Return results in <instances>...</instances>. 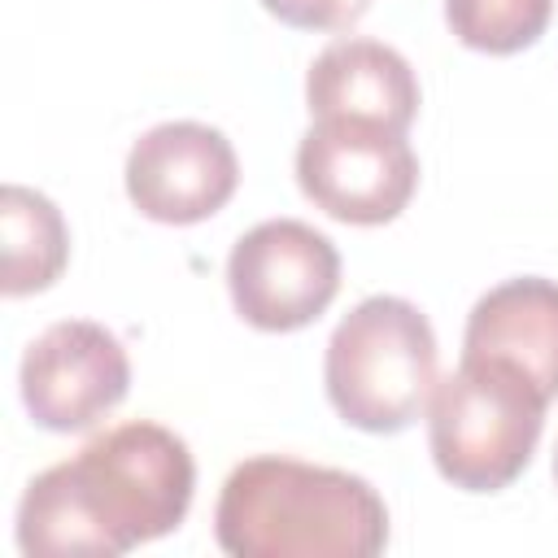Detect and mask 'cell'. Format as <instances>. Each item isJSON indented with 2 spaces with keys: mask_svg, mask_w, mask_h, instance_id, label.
<instances>
[{
  "mask_svg": "<svg viewBox=\"0 0 558 558\" xmlns=\"http://www.w3.org/2000/svg\"><path fill=\"white\" fill-rule=\"evenodd\" d=\"M196 462L161 423L92 436L70 462L39 471L17 501V549L31 558H113L174 532L192 506Z\"/></svg>",
  "mask_w": 558,
  "mask_h": 558,
  "instance_id": "6da1fadb",
  "label": "cell"
},
{
  "mask_svg": "<svg viewBox=\"0 0 558 558\" xmlns=\"http://www.w3.org/2000/svg\"><path fill=\"white\" fill-rule=\"evenodd\" d=\"M214 536L231 558H375L388 506L362 475L257 453L227 475Z\"/></svg>",
  "mask_w": 558,
  "mask_h": 558,
  "instance_id": "7a4b0ae2",
  "label": "cell"
},
{
  "mask_svg": "<svg viewBox=\"0 0 558 558\" xmlns=\"http://www.w3.org/2000/svg\"><path fill=\"white\" fill-rule=\"evenodd\" d=\"M549 397L501 357H462L427 397L436 471L462 493H497L523 475L545 427Z\"/></svg>",
  "mask_w": 558,
  "mask_h": 558,
  "instance_id": "3957f363",
  "label": "cell"
},
{
  "mask_svg": "<svg viewBox=\"0 0 558 558\" xmlns=\"http://www.w3.org/2000/svg\"><path fill=\"white\" fill-rule=\"evenodd\" d=\"M323 379L336 414L375 436L405 432L436 388V331L405 296H366L331 331Z\"/></svg>",
  "mask_w": 558,
  "mask_h": 558,
  "instance_id": "277c9868",
  "label": "cell"
},
{
  "mask_svg": "<svg viewBox=\"0 0 558 558\" xmlns=\"http://www.w3.org/2000/svg\"><path fill=\"white\" fill-rule=\"evenodd\" d=\"M296 183L327 218L379 227L410 205L418 157L401 131L357 118H314L296 144Z\"/></svg>",
  "mask_w": 558,
  "mask_h": 558,
  "instance_id": "5b68a950",
  "label": "cell"
},
{
  "mask_svg": "<svg viewBox=\"0 0 558 558\" xmlns=\"http://www.w3.org/2000/svg\"><path fill=\"white\" fill-rule=\"evenodd\" d=\"M235 314L257 331L310 327L340 292L336 244L301 218H270L244 231L227 257Z\"/></svg>",
  "mask_w": 558,
  "mask_h": 558,
  "instance_id": "8992f818",
  "label": "cell"
},
{
  "mask_svg": "<svg viewBox=\"0 0 558 558\" xmlns=\"http://www.w3.org/2000/svg\"><path fill=\"white\" fill-rule=\"evenodd\" d=\"M17 384L26 414L44 432H87L126 397L131 357L109 327L65 318L26 344Z\"/></svg>",
  "mask_w": 558,
  "mask_h": 558,
  "instance_id": "52a82bcc",
  "label": "cell"
},
{
  "mask_svg": "<svg viewBox=\"0 0 558 558\" xmlns=\"http://www.w3.org/2000/svg\"><path fill=\"white\" fill-rule=\"evenodd\" d=\"M126 196L131 205L166 227H192L214 218L240 183V157L218 126L205 122H161L144 131L126 153Z\"/></svg>",
  "mask_w": 558,
  "mask_h": 558,
  "instance_id": "ba28073f",
  "label": "cell"
},
{
  "mask_svg": "<svg viewBox=\"0 0 558 558\" xmlns=\"http://www.w3.org/2000/svg\"><path fill=\"white\" fill-rule=\"evenodd\" d=\"M305 105L310 118H357L405 135L418 118V78L397 48L349 35L310 61Z\"/></svg>",
  "mask_w": 558,
  "mask_h": 558,
  "instance_id": "9c48e42d",
  "label": "cell"
},
{
  "mask_svg": "<svg viewBox=\"0 0 558 558\" xmlns=\"http://www.w3.org/2000/svg\"><path fill=\"white\" fill-rule=\"evenodd\" d=\"M462 357H501L519 366L554 401L558 397V283L523 275L488 288L466 314Z\"/></svg>",
  "mask_w": 558,
  "mask_h": 558,
  "instance_id": "30bf717a",
  "label": "cell"
},
{
  "mask_svg": "<svg viewBox=\"0 0 558 558\" xmlns=\"http://www.w3.org/2000/svg\"><path fill=\"white\" fill-rule=\"evenodd\" d=\"M0 222H4V296H31L61 279L70 257V231L61 209L22 183H9L0 196Z\"/></svg>",
  "mask_w": 558,
  "mask_h": 558,
  "instance_id": "8fae6325",
  "label": "cell"
},
{
  "mask_svg": "<svg viewBox=\"0 0 558 558\" xmlns=\"http://www.w3.org/2000/svg\"><path fill=\"white\" fill-rule=\"evenodd\" d=\"M554 17V0H445V22L458 44L510 57L532 48Z\"/></svg>",
  "mask_w": 558,
  "mask_h": 558,
  "instance_id": "7c38bea8",
  "label": "cell"
},
{
  "mask_svg": "<svg viewBox=\"0 0 558 558\" xmlns=\"http://www.w3.org/2000/svg\"><path fill=\"white\" fill-rule=\"evenodd\" d=\"M262 9L296 31H349L371 0H262Z\"/></svg>",
  "mask_w": 558,
  "mask_h": 558,
  "instance_id": "4fadbf2b",
  "label": "cell"
},
{
  "mask_svg": "<svg viewBox=\"0 0 558 558\" xmlns=\"http://www.w3.org/2000/svg\"><path fill=\"white\" fill-rule=\"evenodd\" d=\"M554 480H558V453H554Z\"/></svg>",
  "mask_w": 558,
  "mask_h": 558,
  "instance_id": "5bb4252c",
  "label": "cell"
}]
</instances>
